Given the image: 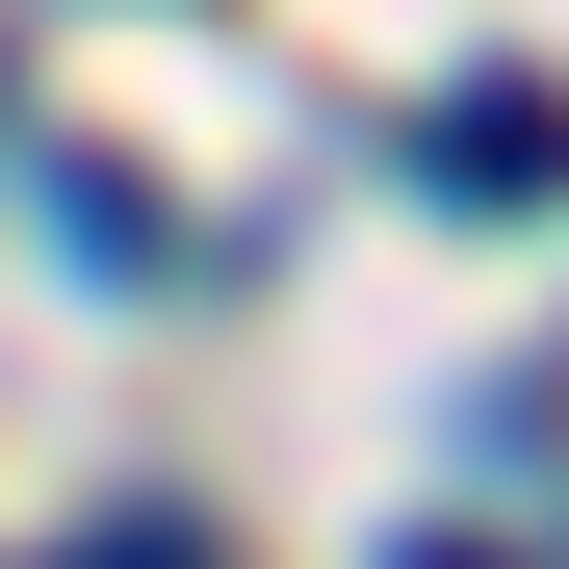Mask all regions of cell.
I'll use <instances>...</instances> for the list:
<instances>
[{
    "mask_svg": "<svg viewBox=\"0 0 569 569\" xmlns=\"http://www.w3.org/2000/svg\"><path fill=\"white\" fill-rule=\"evenodd\" d=\"M415 181H440V208H569V78H440V104H415Z\"/></svg>",
    "mask_w": 569,
    "mask_h": 569,
    "instance_id": "1",
    "label": "cell"
},
{
    "mask_svg": "<svg viewBox=\"0 0 569 569\" xmlns=\"http://www.w3.org/2000/svg\"><path fill=\"white\" fill-rule=\"evenodd\" d=\"M389 569H492V543H389Z\"/></svg>",
    "mask_w": 569,
    "mask_h": 569,
    "instance_id": "2",
    "label": "cell"
}]
</instances>
